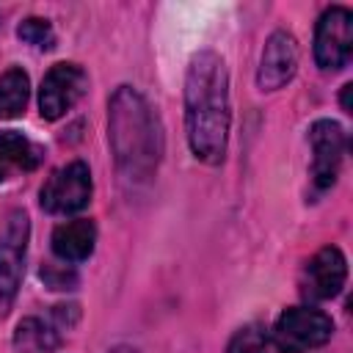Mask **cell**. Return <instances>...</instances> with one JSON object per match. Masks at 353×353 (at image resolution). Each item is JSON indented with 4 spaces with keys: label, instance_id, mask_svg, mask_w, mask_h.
<instances>
[{
    "label": "cell",
    "instance_id": "6da1fadb",
    "mask_svg": "<svg viewBox=\"0 0 353 353\" xmlns=\"http://www.w3.org/2000/svg\"><path fill=\"white\" fill-rule=\"evenodd\" d=\"M229 74L218 52L201 50L190 58L185 74V130L196 160L218 165L229 141Z\"/></svg>",
    "mask_w": 353,
    "mask_h": 353
},
{
    "label": "cell",
    "instance_id": "7a4b0ae2",
    "mask_svg": "<svg viewBox=\"0 0 353 353\" xmlns=\"http://www.w3.org/2000/svg\"><path fill=\"white\" fill-rule=\"evenodd\" d=\"M108 141L116 168L127 185L152 182L163 157L157 113L130 85H119L108 102Z\"/></svg>",
    "mask_w": 353,
    "mask_h": 353
},
{
    "label": "cell",
    "instance_id": "3957f363",
    "mask_svg": "<svg viewBox=\"0 0 353 353\" xmlns=\"http://www.w3.org/2000/svg\"><path fill=\"white\" fill-rule=\"evenodd\" d=\"M30 240V221L25 210H8L0 221V320L14 306L25 273V254Z\"/></svg>",
    "mask_w": 353,
    "mask_h": 353
},
{
    "label": "cell",
    "instance_id": "277c9868",
    "mask_svg": "<svg viewBox=\"0 0 353 353\" xmlns=\"http://www.w3.org/2000/svg\"><path fill=\"white\" fill-rule=\"evenodd\" d=\"M334 336V320L314 306H290L273 325V345L281 353H309Z\"/></svg>",
    "mask_w": 353,
    "mask_h": 353
},
{
    "label": "cell",
    "instance_id": "5b68a950",
    "mask_svg": "<svg viewBox=\"0 0 353 353\" xmlns=\"http://www.w3.org/2000/svg\"><path fill=\"white\" fill-rule=\"evenodd\" d=\"M91 190L94 185H91L88 165L83 160H72L58 171H52V176L41 185L39 201H41V210L52 215H74L88 207Z\"/></svg>",
    "mask_w": 353,
    "mask_h": 353
},
{
    "label": "cell",
    "instance_id": "8992f818",
    "mask_svg": "<svg viewBox=\"0 0 353 353\" xmlns=\"http://www.w3.org/2000/svg\"><path fill=\"white\" fill-rule=\"evenodd\" d=\"M353 55V14L345 6L323 11L314 28V61L325 72L342 69Z\"/></svg>",
    "mask_w": 353,
    "mask_h": 353
},
{
    "label": "cell",
    "instance_id": "52a82bcc",
    "mask_svg": "<svg viewBox=\"0 0 353 353\" xmlns=\"http://www.w3.org/2000/svg\"><path fill=\"white\" fill-rule=\"evenodd\" d=\"M88 88V74L77 63H55L39 88V110L47 121H55L66 116L85 94Z\"/></svg>",
    "mask_w": 353,
    "mask_h": 353
},
{
    "label": "cell",
    "instance_id": "ba28073f",
    "mask_svg": "<svg viewBox=\"0 0 353 353\" xmlns=\"http://www.w3.org/2000/svg\"><path fill=\"white\" fill-rule=\"evenodd\" d=\"M309 143H312V182L317 190H325L336 182L339 165L345 157V132L336 121L320 119L309 127Z\"/></svg>",
    "mask_w": 353,
    "mask_h": 353
},
{
    "label": "cell",
    "instance_id": "9c48e42d",
    "mask_svg": "<svg viewBox=\"0 0 353 353\" xmlns=\"http://www.w3.org/2000/svg\"><path fill=\"white\" fill-rule=\"evenodd\" d=\"M298 72V44L287 30L270 33L265 41L262 58H259V72H256V85L262 91H279L284 88Z\"/></svg>",
    "mask_w": 353,
    "mask_h": 353
},
{
    "label": "cell",
    "instance_id": "30bf717a",
    "mask_svg": "<svg viewBox=\"0 0 353 353\" xmlns=\"http://www.w3.org/2000/svg\"><path fill=\"white\" fill-rule=\"evenodd\" d=\"M345 279H347L345 254L336 245H325L309 259V265L303 270V295L309 301L336 298L345 287Z\"/></svg>",
    "mask_w": 353,
    "mask_h": 353
},
{
    "label": "cell",
    "instance_id": "8fae6325",
    "mask_svg": "<svg viewBox=\"0 0 353 353\" xmlns=\"http://www.w3.org/2000/svg\"><path fill=\"white\" fill-rule=\"evenodd\" d=\"M44 149L30 141L28 135L17 130H3L0 132V182L11 179L14 174H30L41 165Z\"/></svg>",
    "mask_w": 353,
    "mask_h": 353
},
{
    "label": "cell",
    "instance_id": "7c38bea8",
    "mask_svg": "<svg viewBox=\"0 0 353 353\" xmlns=\"http://www.w3.org/2000/svg\"><path fill=\"white\" fill-rule=\"evenodd\" d=\"M97 243V226L91 218H74L52 232V254L61 262H83L94 254Z\"/></svg>",
    "mask_w": 353,
    "mask_h": 353
},
{
    "label": "cell",
    "instance_id": "4fadbf2b",
    "mask_svg": "<svg viewBox=\"0 0 353 353\" xmlns=\"http://www.w3.org/2000/svg\"><path fill=\"white\" fill-rule=\"evenodd\" d=\"M61 345V331L52 320L25 317L14 331V347L19 353H52Z\"/></svg>",
    "mask_w": 353,
    "mask_h": 353
},
{
    "label": "cell",
    "instance_id": "5bb4252c",
    "mask_svg": "<svg viewBox=\"0 0 353 353\" xmlns=\"http://www.w3.org/2000/svg\"><path fill=\"white\" fill-rule=\"evenodd\" d=\"M30 99V80L22 69H6L0 77V119H17Z\"/></svg>",
    "mask_w": 353,
    "mask_h": 353
},
{
    "label": "cell",
    "instance_id": "9a60e30c",
    "mask_svg": "<svg viewBox=\"0 0 353 353\" xmlns=\"http://www.w3.org/2000/svg\"><path fill=\"white\" fill-rule=\"evenodd\" d=\"M17 36L39 50H52L55 47V30L47 19H39V17H30V19H22V25L17 28Z\"/></svg>",
    "mask_w": 353,
    "mask_h": 353
},
{
    "label": "cell",
    "instance_id": "2e32d148",
    "mask_svg": "<svg viewBox=\"0 0 353 353\" xmlns=\"http://www.w3.org/2000/svg\"><path fill=\"white\" fill-rule=\"evenodd\" d=\"M226 353H270L268 350V334L259 325H243L240 331H234Z\"/></svg>",
    "mask_w": 353,
    "mask_h": 353
},
{
    "label": "cell",
    "instance_id": "e0dca14e",
    "mask_svg": "<svg viewBox=\"0 0 353 353\" xmlns=\"http://www.w3.org/2000/svg\"><path fill=\"white\" fill-rule=\"evenodd\" d=\"M350 83L347 85H342V110H350Z\"/></svg>",
    "mask_w": 353,
    "mask_h": 353
},
{
    "label": "cell",
    "instance_id": "ac0fdd59",
    "mask_svg": "<svg viewBox=\"0 0 353 353\" xmlns=\"http://www.w3.org/2000/svg\"><path fill=\"white\" fill-rule=\"evenodd\" d=\"M110 353H135L132 347H116V350H110Z\"/></svg>",
    "mask_w": 353,
    "mask_h": 353
}]
</instances>
